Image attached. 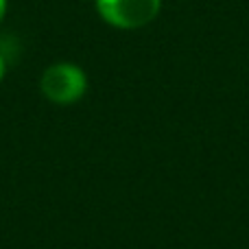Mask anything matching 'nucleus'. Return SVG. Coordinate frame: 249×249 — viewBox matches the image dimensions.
Masks as SVG:
<instances>
[{"label": "nucleus", "instance_id": "1", "mask_svg": "<svg viewBox=\"0 0 249 249\" xmlns=\"http://www.w3.org/2000/svg\"><path fill=\"white\" fill-rule=\"evenodd\" d=\"M44 96L57 105H70L79 101L88 90V79L79 66L74 64H55L44 70L39 81Z\"/></svg>", "mask_w": 249, "mask_h": 249}, {"label": "nucleus", "instance_id": "2", "mask_svg": "<svg viewBox=\"0 0 249 249\" xmlns=\"http://www.w3.org/2000/svg\"><path fill=\"white\" fill-rule=\"evenodd\" d=\"M101 18L118 29H140L158 18L162 0H96Z\"/></svg>", "mask_w": 249, "mask_h": 249}, {"label": "nucleus", "instance_id": "3", "mask_svg": "<svg viewBox=\"0 0 249 249\" xmlns=\"http://www.w3.org/2000/svg\"><path fill=\"white\" fill-rule=\"evenodd\" d=\"M4 13H7V0H0V20L4 18Z\"/></svg>", "mask_w": 249, "mask_h": 249}, {"label": "nucleus", "instance_id": "4", "mask_svg": "<svg viewBox=\"0 0 249 249\" xmlns=\"http://www.w3.org/2000/svg\"><path fill=\"white\" fill-rule=\"evenodd\" d=\"M2 77H4V59L0 55V81H2Z\"/></svg>", "mask_w": 249, "mask_h": 249}]
</instances>
